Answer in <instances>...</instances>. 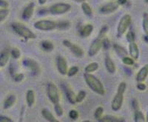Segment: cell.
<instances>
[{"mask_svg": "<svg viewBox=\"0 0 148 122\" xmlns=\"http://www.w3.org/2000/svg\"><path fill=\"white\" fill-rule=\"evenodd\" d=\"M142 27L145 35H148V14L144 13L143 21H142Z\"/></svg>", "mask_w": 148, "mask_h": 122, "instance_id": "f1b7e54d", "label": "cell"}, {"mask_svg": "<svg viewBox=\"0 0 148 122\" xmlns=\"http://www.w3.org/2000/svg\"><path fill=\"white\" fill-rule=\"evenodd\" d=\"M82 10L83 13L87 16H91L92 15V10L91 8L90 5L86 2H84L82 3Z\"/></svg>", "mask_w": 148, "mask_h": 122, "instance_id": "484cf974", "label": "cell"}, {"mask_svg": "<svg viewBox=\"0 0 148 122\" xmlns=\"http://www.w3.org/2000/svg\"><path fill=\"white\" fill-rule=\"evenodd\" d=\"M126 39L128 41V43H132L135 42V34L133 31H129L126 34Z\"/></svg>", "mask_w": 148, "mask_h": 122, "instance_id": "ab89813d", "label": "cell"}, {"mask_svg": "<svg viewBox=\"0 0 148 122\" xmlns=\"http://www.w3.org/2000/svg\"><path fill=\"white\" fill-rule=\"evenodd\" d=\"M132 105H133L134 111H137V110H138V102H137L136 99H133V102H132Z\"/></svg>", "mask_w": 148, "mask_h": 122, "instance_id": "bcb514c9", "label": "cell"}, {"mask_svg": "<svg viewBox=\"0 0 148 122\" xmlns=\"http://www.w3.org/2000/svg\"><path fill=\"white\" fill-rule=\"evenodd\" d=\"M69 117L72 120H77L78 118H79V113L75 110H72L69 113Z\"/></svg>", "mask_w": 148, "mask_h": 122, "instance_id": "b9f144b4", "label": "cell"}, {"mask_svg": "<svg viewBox=\"0 0 148 122\" xmlns=\"http://www.w3.org/2000/svg\"><path fill=\"white\" fill-rule=\"evenodd\" d=\"M34 27L41 31H52L56 29V22L51 20H39L35 22Z\"/></svg>", "mask_w": 148, "mask_h": 122, "instance_id": "52a82bcc", "label": "cell"}, {"mask_svg": "<svg viewBox=\"0 0 148 122\" xmlns=\"http://www.w3.org/2000/svg\"><path fill=\"white\" fill-rule=\"evenodd\" d=\"M54 111H55L56 114L59 117L63 115V109L59 103L54 104Z\"/></svg>", "mask_w": 148, "mask_h": 122, "instance_id": "74e56055", "label": "cell"}, {"mask_svg": "<svg viewBox=\"0 0 148 122\" xmlns=\"http://www.w3.org/2000/svg\"><path fill=\"white\" fill-rule=\"evenodd\" d=\"M62 44L64 46V47H67V48H70L73 44L71 43V41H70L69 40H64L62 41Z\"/></svg>", "mask_w": 148, "mask_h": 122, "instance_id": "7dc6e473", "label": "cell"}, {"mask_svg": "<svg viewBox=\"0 0 148 122\" xmlns=\"http://www.w3.org/2000/svg\"><path fill=\"white\" fill-rule=\"evenodd\" d=\"M71 8V5L67 3H56L49 8L48 12L52 15H62L69 11Z\"/></svg>", "mask_w": 148, "mask_h": 122, "instance_id": "5b68a950", "label": "cell"}, {"mask_svg": "<svg viewBox=\"0 0 148 122\" xmlns=\"http://www.w3.org/2000/svg\"><path fill=\"white\" fill-rule=\"evenodd\" d=\"M104 65H105V68H106L107 71L109 72L110 74H114L115 72H116V65H115L113 60L110 57H108V56H107L105 59H104Z\"/></svg>", "mask_w": 148, "mask_h": 122, "instance_id": "e0dca14e", "label": "cell"}, {"mask_svg": "<svg viewBox=\"0 0 148 122\" xmlns=\"http://www.w3.org/2000/svg\"><path fill=\"white\" fill-rule=\"evenodd\" d=\"M62 88L63 90H64V94H65L67 100L69 101L70 103L72 104H76V94L73 91L72 89L67 85H62Z\"/></svg>", "mask_w": 148, "mask_h": 122, "instance_id": "4fadbf2b", "label": "cell"}, {"mask_svg": "<svg viewBox=\"0 0 148 122\" xmlns=\"http://www.w3.org/2000/svg\"><path fill=\"white\" fill-rule=\"evenodd\" d=\"M0 7L2 8H7L8 7V3L5 0H0Z\"/></svg>", "mask_w": 148, "mask_h": 122, "instance_id": "f6af8a7d", "label": "cell"}, {"mask_svg": "<svg viewBox=\"0 0 148 122\" xmlns=\"http://www.w3.org/2000/svg\"><path fill=\"white\" fill-rule=\"evenodd\" d=\"M148 76V64L144 65L137 73L136 80L137 82H143Z\"/></svg>", "mask_w": 148, "mask_h": 122, "instance_id": "5bb4252c", "label": "cell"}, {"mask_svg": "<svg viewBox=\"0 0 148 122\" xmlns=\"http://www.w3.org/2000/svg\"><path fill=\"white\" fill-rule=\"evenodd\" d=\"M129 55L133 60H138L139 57V49L135 42L129 43Z\"/></svg>", "mask_w": 148, "mask_h": 122, "instance_id": "9a60e30c", "label": "cell"}, {"mask_svg": "<svg viewBox=\"0 0 148 122\" xmlns=\"http://www.w3.org/2000/svg\"><path fill=\"white\" fill-rule=\"evenodd\" d=\"M127 88V85L125 82H122L119 85L118 89H117V92L121 93V94H125V90Z\"/></svg>", "mask_w": 148, "mask_h": 122, "instance_id": "60d3db41", "label": "cell"}, {"mask_svg": "<svg viewBox=\"0 0 148 122\" xmlns=\"http://www.w3.org/2000/svg\"><path fill=\"white\" fill-rule=\"evenodd\" d=\"M122 63L126 65H133L135 63V60L131 57H128L127 55L122 57Z\"/></svg>", "mask_w": 148, "mask_h": 122, "instance_id": "d590c367", "label": "cell"}, {"mask_svg": "<svg viewBox=\"0 0 148 122\" xmlns=\"http://www.w3.org/2000/svg\"><path fill=\"white\" fill-rule=\"evenodd\" d=\"M12 77H13V79H14L15 82H19L23 80L25 76H24L23 74H21V73H15Z\"/></svg>", "mask_w": 148, "mask_h": 122, "instance_id": "f35d334b", "label": "cell"}, {"mask_svg": "<svg viewBox=\"0 0 148 122\" xmlns=\"http://www.w3.org/2000/svg\"><path fill=\"white\" fill-rule=\"evenodd\" d=\"M84 79L86 84L89 86L90 88L99 95H104V88L101 81L98 78H96L92 74H87L84 73Z\"/></svg>", "mask_w": 148, "mask_h": 122, "instance_id": "6da1fadb", "label": "cell"}, {"mask_svg": "<svg viewBox=\"0 0 148 122\" xmlns=\"http://www.w3.org/2000/svg\"><path fill=\"white\" fill-rule=\"evenodd\" d=\"M144 39H145V42H147V43H148V35H145V38H144Z\"/></svg>", "mask_w": 148, "mask_h": 122, "instance_id": "816d5d0a", "label": "cell"}, {"mask_svg": "<svg viewBox=\"0 0 148 122\" xmlns=\"http://www.w3.org/2000/svg\"><path fill=\"white\" fill-rule=\"evenodd\" d=\"M86 96H87V94L85 91L84 90L79 91L77 95H76V103H80L83 102V100L86 98Z\"/></svg>", "mask_w": 148, "mask_h": 122, "instance_id": "1f68e13d", "label": "cell"}, {"mask_svg": "<svg viewBox=\"0 0 148 122\" xmlns=\"http://www.w3.org/2000/svg\"><path fill=\"white\" fill-rule=\"evenodd\" d=\"M47 94L49 99L53 104L59 103L60 96H59V90H58L57 87L56 86L55 84L52 83V82L47 84Z\"/></svg>", "mask_w": 148, "mask_h": 122, "instance_id": "8992f818", "label": "cell"}, {"mask_svg": "<svg viewBox=\"0 0 148 122\" xmlns=\"http://www.w3.org/2000/svg\"><path fill=\"white\" fill-rule=\"evenodd\" d=\"M119 4L116 2H112L110 3L103 5L100 8V12L102 14H110L114 13L116 10H118Z\"/></svg>", "mask_w": 148, "mask_h": 122, "instance_id": "8fae6325", "label": "cell"}, {"mask_svg": "<svg viewBox=\"0 0 148 122\" xmlns=\"http://www.w3.org/2000/svg\"><path fill=\"white\" fill-rule=\"evenodd\" d=\"M145 3L148 4V0H145Z\"/></svg>", "mask_w": 148, "mask_h": 122, "instance_id": "11a10c76", "label": "cell"}, {"mask_svg": "<svg viewBox=\"0 0 148 122\" xmlns=\"http://www.w3.org/2000/svg\"><path fill=\"white\" fill-rule=\"evenodd\" d=\"M82 122H90V121H88V120H87V121H82Z\"/></svg>", "mask_w": 148, "mask_h": 122, "instance_id": "9f6ffc18", "label": "cell"}, {"mask_svg": "<svg viewBox=\"0 0 148 122\" xmlns=\"http://www.w3.org/2000/svg\"><path fill=\"white\" fill-rule=\"evenodd\" d=\"M127 0H117V3L119 4V5H124L125 4L127 3Z\"/></svg>", "mask_w": 148, "mask_h": 122, "instance_id": "c3c4849f", "label": "cell"}, {"mask_svg": "<svg viewBox=\"0 0 148 122\" xmlns=\"http://www.w3.org/2000/svg\"><path fill=\"white\" fill-rule=\"evenodd\" d=\"M11 28L18 36L22 37L25 40H33L36 38V35L32 30L21 23H18V22L12 23Z\"/></svg>", "mask_w": 148, "mask_h": 122, "instance_id": "7a4b0ae2", "label": "cell"}, {"mask_svg": "<svg viewBox=\"0 0 148 122\" xmlns=\"http://www.w3.org/2000/svg\"><path fill=\"white\" fill-rule=\"evenodd\" d=\"M51 122H60V121H58V120H56V119H55L54 120H53Z\"/></svg>", "mask_w": 148, "mask_h": 122, "instance_id": "f5cc1de1", "label": "cell"}, {"mask_svg": "<svg viewBox=\"0 0 148 122\" xmlns=\"http://www.w3.org/2000/svg\"><path fill=\"white\" fill-rule=\"evenodd\" d=\"M131 16L129 14H125L121 17L117 27V35L119 38L121 37L126 32L127 28L131 24Z\"/></svg>", "mask_w": 148, "mask_h": 122, "instance_id": "277c9868", "label": "cell"}, {"mask_svg": "<svg viewBox=\"0 0 148 122\" xmlns=\"http://www.w3.org/2000/svg\"><path fill=\"white\" fill-rule=\"evenodd\" d=\"M134 121L135 122H146V118L139 110L135 111L134 113Z\"/></svg>", "mask_w": 148, "mask_h": 122, "instance_id": "83f0119b", "label": "cell"}, {"mask_svg": "<svg viewBox=\"0 0 148 122\" xmlns=\"http://www.w3.org/2000/svg\"><path fill=\"white\" fill-rule=\"evenodd\" d=\"M38 2H39V5H43L47 2V0H38Z\"/></svg>", "mask_w": 148, "mask_h": 122, "instance_id": "681fc988", "label": "cell"}, {"mask_svg": "<svg viewBox=\"0 0 148 122\" xmlns=\"http://www.w3.org/2000/svg\"><path fill=\"white\" fill-rule=\"evenodd\" d=\"M16 100V99L15 96L10 95L9 96H8L7 99H5V102H4V104H3L4 109L8 110V109L10 108V107L14 105V104H15Z\"/></svg>", "mask_w": 148, "mask_h": 122, "instance_id": "cb8c5ba5", "label": "cell"}, {"mask_svg": "<svg viewBox=\"0 0 148 122\" xmlns=\"http://www.w3.org/2000/svg\"><path fill=\"white\" fill-rule=\"evenodd\" d=\"M99 65L98 63H90L88 64V65L84 68V72L87 73V74H92V73L96 71L99 69Z\"/></svg>", "mask_w": 148, "mask_h": 122, "instance_id": "d4e9b609", "label": "cell"}, {"mask_svg": "<svg viewBox=\"0 0 148 122\" xmlns=\"http://www.w3.org/2000/svg\"><path fill=\"white\" fill-rule=\"evenodd\" d=\"M79 72V68L76 65H73V66H71L67 72V75L69 77H72L73 76L76 75Z\"/></svg>", "mask_w": 148, "mask_h": 122, "instance_id": "f546056e", "label": "cell"}, {"mask_svg": "<svg viewBox=\"0 0 148 122\" xmlns=\"http://www.w3.org/2000/svg\"><path fill=\"white\" fill-rule=\"evenodd\" d=\"M103 113H104V109L102 107H98L96 109L94 113V117L96 120H99V119H101L103 115Z\"/></svg>", "mask_w": 148, "mask_h": 122, "instance_id": "e575fe53", "label": "cell"}, {"mask_svg": "<svg viewBox=\"0 0 148 122\" xmlns=\"http://www.w3.org/2000/svg\"><path fill=\"white\" fill-rule=\"evenodd\" d=\"M70 49H71L72 53L76 57H82L84 56V51H83V49L79 46L76 45V44H72L71 47H70Z\"/></svg>", "mask_w": 148, "mask_h": 122, "instance_id": "ffe728a7", "label": "cell"}, {"mask_svg": "<svg viewBox=\"0 0 148 122\" xmlns=\"http://www.w3.org/2000/svg\"><path fill=\"white\" fill-rule=\"evenodd\" d=\"M93 31V26L90 24H88L83 26L80 30H79V34L82 38H88L89 37L91 33Z\"/></svg>", "mask_w": 148, "mask_h": 122, "instance_id": "2e32d148", "label": "cell"}, {"mask_svg": "<svg viewBox=\"0 0 148 122\" xmlns=\"http://www.w3.org/2000/svg\"><path fill=\"white\" fill-rule=\"evenodd\" d=\"M113 47L114 51L116 52V54H117L119 57H121V58L125 57V56L128 55L127 51L124 47H121V46L119 45V44H114L113 45Z\"/></svg>", "mask_w": 148, "mask_h": 122, "instance_id": "44dd1931", "label": "cell"}, {"mask_svg": "<svg viewBox=\"0 0 148 122\" xmlns=\"http://www.w3.org/2000/svg\"><path fill=\"white\" fill-rule=\"evenodd\" d=\"M34 7H35V4L34 2H30L24 9L22 14V18L24 21H29L31 19L34 12Z\"/></svg>", "mask_w": 148, "mask_h": 122, "instance_id": "7c38bea8", "label": "cell"}, {"mask_svg": "<svg viewBox=\"0 0 148 122\" xmlns=\"http://www.w3.org/2000/svg\"><path fill=\"white\" fill-rule=\"evenodd\" d=\"M98 121L99 122H124L123 119L116 117L113 115H104Z\"/></svg>", "mask_w": 148, "mask_h": 122, "instance_id": "d6986e66", "label": "cell"}, {"mask_svg": "<svg viewBox=\"0 0 148 122\" xmlns=\"http://www.w3.org/2000/svg\"><path fill=\"white\" fill-rule=\"evenodd\" d=\"M124 102V94L116 93L115 96L113 97L112 103H111V108L113 111H119L121 108Z\"/></svg>", "mask_w": 148, "mask_h": 122, "instance_id": "ba28073f", "label": "cell"}, {"mask_svg": "<svg viewBox=\"0 0 148 122\" xmlns=\"http://www.w3.org/2000/svg\"><path fill=\"white\" fill-rule=\"evenodd\" d=\"M56 66H57L58 71L62 75H67V72L68 70L67 61L65 58L62 56H59L56 58Z\"/></svg>", "mask_w": 148, "mask_h": 122, "instance_id": "30bf717a", "label": "cell"}, {"mask_svg": "<svg viewBox=\"0 0 148 122\" xmlns=\"http://www.w3.org/2000/svg\"><path fill=\"white\" fill-rule=\"evenodd\" d=\"M70 22L67 21H64L56 23V29L59 30H67V28L70 27Z\"/></svg>", "mask_w": 148, "mask_h": 122, "instance_id": "4dcf8cb0", "label": "cell"}, {"mask_svg": "<svg viewBox=\"0 0 148 122\" xmlns=\"http://www.w3.org/2000/svg\"><path fill=\"white\" fill-rule=\"evenodd\" d=\"M9 15V10L8 8L0 9V23L3 22Z\"/></svg>", "mask_w": 148, "mask_h": 122, "instance_id": "836d02e7", "label": "cell"}, {"mask_svg": "<svg viewBox=\"0 0 148 122\" xmlns=\"http://www.w3.org/2000/svg\"><path fill=\"white\" fill-rule=\"evenodd\" d=\"M10 53L8 51L5 50L0 53V67H5L8 63Z\"/></svg>", "mask_w": 148, "mask_h": 122, "instance_id": "ac0fdd59", "label": "cell"}, {"mask_svg": "<svg viewBox=\"0 0 148 122\" xmlns=\"http://www.w3.org/2000/svg\"><path fill=\"white\" fill-rule=\"evenodd\" d=\"M107 32H108V27L104 26L100 30L98 37L91 43L89 49H88V55L90 57H93V56L96 55L98 52H99L101 49V40L105 37Z\"/></svg>", "mask_w": 148, "mask_h": 122, "instance_id": "3957f363", "label": "cell"}, {"mask_svg": "<svg viewBox=\"0 0 148 122\" xmlns=\"http://www.w3.org/2000/svg\"><path fill=\"white\" fill-rule=\"evenodd\" d=\"M23 65L25 67L30 69V71L33 72V74H38L40 71V67H39V63L36 61L30 58H26L23 60L22 62Z\"/></svg>", "mask_w": 148, "mask_h": 122, "instance_id": "9c48e42d", "label": "cell"}, {"mask_svg": "<svg viewBox=\"0 0 148 122\" xmlns=\"http://www.w3.org/2000/svg\"><path fill=\"white\" fill-rule=\"evenodd\" d=\"M42 116H43V117L46 119V120L48 121H50V122H51L53 120H54V119H55V117H54V115H53L52 113L46 108L42 109Z\"/></svg>", "mask_w": 148, "mask_h": 122, "instance_id": "4316f807", "label": "cell"}, {"mask_svg": "<svg viewBox=\"0 0 148 122\" xmlns=\"http://www.w3.org/2000/svg\"><path fill=\"white\" fill-rule=\"evenodd\" d=\"M136 88L138 90H141V91H144V90H146L147 86L145 83L143 82H138L136 85Z\"/></svg>", "mask_w": 148, "mask_h": 122, "instance_id": "7bdbcfd3", "label": "cell"}, {"mask_svg": "<svg viewBox=\"0 0 148 122\" xmlns=\"http://www.w3.org/2000/svg\"><path fill=\"white\" fill-rule=\"evenodd\" d=\"M110 46L111 44L109 39L108 38L104 37L101 40V47H103L105 50H108L110 48Z\"/></svg>", "mask_w": 148, "mask_h": 122, "instance_id": "8d00e7d4", "label": "cell"}, {"mask_svg": "<svg viewBox=\"0 0 148 122\" xmlns=\"http://www.w3.org/2000/svg\"><path fill=\"white\" fill-rule=\"evenodd\" d=\"M26 102L28 107H31L35 102V92L33 90H27L26 94Z\"/></svg>", "mask_w": 148, "mask_h": 122, "instance_id": "7402d4cb", "label": "cell"}, {"mask_svg": "<svg viewBox=\"0 0 148 122\" xmlns=\"http://www.w3.org/2000/svg\"><path fill=\"white\" fill-rule=\"evenodd\" d=\"M146 122H148V112L147 113V117H146Z\"/></svg>", "mask_w": 148, "mask_h": 122, "instance_id": "db71d44e", "label": "cell"}, {"mask_svg": "<svg viewBox=\"0 0 148 122\" xmlns=\"http://www.w3.org/2000/svg\"><path fill=\"white\" fill-rule=\"evenodd\" d=\"M0 122H14L10 118L7 116H0Z\"/></svg>", "mask_w": 148, "mask_h": 122, "instance_id": "ee69618b", "label": "cell"}, {"mask_svg": "<svg viewBox=\"0 0 148 122\" xmlns=\"http://www.w3.org/2000/svg\"><path fill=\"white\" fill-rule=\"evenodd\" d=\"M10 55L11 56V57L13 59H14V60H17V59H18L21 57V52L18 49L14 48L11 51H10Z\"/></svg>", "mask_w": 148, "mask_h": 122, "instance_id": "d6a6232c", "label": "cell"}, {"mask_svg": "<svg viewBox=\"0 0 148 122\" xmlns=\"http://www.w3.org/2000/svg\"><path fill=\"white\" fill-rule=\"evenodd\" d=\"M74 2H78V3H82V2H85V0H73Z\"/></svg>", "mask_w": 148, "mask_h": 122, "instance_id": "f907efd6", "label": "cell"}, {"mask_svg": "<svg viewBox=\"0 0 148 122\" xmlns=\"http://www.w3.org/2000/svg\"><path fill=\"white\" fill-rule=\"evenodd\" d=\"M41 47L45 52H50L53 50L54 45L51 40H44L41 42Z\"/></svg>", "mask_w": 148, "mask_h": 122, "instance_id": "603a6c76", "label": "cell"}]
</instances>
